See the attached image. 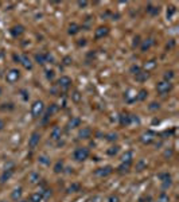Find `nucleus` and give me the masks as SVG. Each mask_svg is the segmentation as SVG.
Returning <instances> with one entry per match:
<instances>
[{
	"label": "nucleus",
	"mask_w": 179,
	"mask_h": 202,
	"mask_svg": "<svg viewBox=\"0 0 179 202\" xmlns=\"http://www.w3.org/2000/svg\"><path fill=\"white\" fill-rule=\"evenodd\" d=\"M43 111H45V104H43V101H40V100L35 101L33 104V107H31V115H33V117H35V119L42 116Z\"/></svg>",
	"instance_id": "nucleus-1"
},
{
	"label": "nucleus",
	"mask_w": 179,
	"mask_h": 202,
	"mask_svg": "<svg viewBox=\"0 0 179 202\" xmlns=\"http://www.w3.org/2000/svg\"><path fill=\"white\" fill-rule=\"evenodd\" d=\"M89 156V150L86 147H80L73 152V158L77 162H84L85 159H88Z\"/></svg>",
	"instance_id": "nucleus-2"
},
{
	"label": "nucleus",
	"mask_w": 179,
	"mask_h": 202,
	"mask_svg": "<svg viewBox=\"0 0 179 202\" xmlns=\"http://www.w3.org/2000/svg\"><path fill=\"white\" fill-rule=\"evenodd\" d=\"M171 88H172L171 82H167V81H160L158 85H156V91H158L160 96H166L171 91Z\"/></svg>",
	"instance_id": "nucleus-3"
},
{
	"label": "nucleus",
	"mask_w": 179,
	"mask_h": 202,
	"mask_svg": "<svg viewBox=\"0 0 179 202\" xmlns=\"http://www.w3.org/2000/svg\"><path fill=\"white\" fill-rule=\"evenodd\" d=\"M58 88L59 89H62V91H67L69 88L71 86V80H70V77H67V76H62L61 78L58 80Z\"/></svg>",
	"instance_id": "nucleus-4"
},
{
	"label": "nucleus",
	"mask_w": 179,
	"mask_h": 202,
	"mask_svg": "<svg viewBox=\"0 0 179 202\" xmlns=\"http://www.w3.org/2000/svg\"><path fill=\"white\" fill-rule=\"evenodd\" d=\"M113 173V167L112 166H105V167H100V169H97L94 174H96L97 176H100V178H105V176L111 175Z\"/></svg>",
	"instance_id": "nucleus-5"
},
{
	"label": "nucleus",
	"mask_w": 179,
	"mask_h": 202,
	"mask_svg": "<svg viewBox=\"0 0 179 202\" xmlns=\"http://www.w3.org/2000/svg\"><path fill=\"white\" fill-rule=\"evenodd\" d=\"M19 77H20V73H19L18 69H11L7 73V76H5V81H7L8 84H14L16 82L19 80Z\"/></svg>",
	"instance_id": "nucleus-6"
},
{
	"label": "nucleus",
	"mask_w": 179,
	"mask_h": 202,
	"mask_svg": "<svg viewBox=\"0 0 179 202\" xmlns=\"http://www.w3.org/2000/svg\"><path fill=\"white\" fill-rule=\"evenodd\" d=\"M39 142H40L39 132H33L31 136L28 138V147H30L31 150H34V148H36V146L39 144Z\"/></svg>",
	"instance_id": "nucleus-7"
},
{
	"label": "nucleus",
	"mask_w": 179,
	"mask_h": 202,
	"mask_svg": "<svg viewBox=\"0 0 179 202\" xmlns=\"http://www.w3.org/2000/svg\"><path fill=\"white\" fill-rule=\"evenodd\" d=\"M153 139H155V133H153L152 131H147L141 135V142H143L144 144H150V143H152Z\"/></svg>",
	"instance_id": "nucleus-8"
},
{
	"label": "nucleus",
	"mask_w": 179,
	"mask_h": 202,
	"mask_svg": "<svg viewBox=\"0 0 179 202\" xmlns=\"http://www.w3.org/2000/svg\"><path fill=\"white\" fill-rule=\"evenodd\" d=\"M108 33H109L108 27H98V29L94 31V38H96V39H101V38H104V36L108 35Z\"/></svg>",
	"instance_id": "nucleus-9"
},
{
	"label": "nucleus",
	"mask_w": 179,
	"mask_h": 202,
	"mask_svg": "<svg viewBox=\"0 0 179 202\" xmlns=\"http://www.w3.org/2000/svg\"><path fill=\"white\" fill-rule=\"evenodd\" d=\"M159 179L163 182V186H164V187H167V186L171 185V175H170L168 173L159 174Z\"/></svg>",
	"instance_id": "nucleus-10"
},
{
	"label": "nucleus",
	"mask_w": 179,
	"mask_h": 202,
	"mask_svg": "<svg viewBox=\"0 0 179 202\" xmlns=\"http://www.w3.org/2000/svg\"><path fill=\"white\" fill-rule=\"evenodd\" d=\"M55 112H58V107H57V104H51V105H50V108H49V109L46 111V115H45V119H43V121L46 123V121L49 120L50 117H51L55 113Z\"/></svg>",
	"instance_id": "nucleus-11"
},
{
	"label": "nucleus",
	"mask_w": 179,
	"mask_h": 202,
	"mask_svg": "<svg viewBox=\"0 0 179 202\" xmlns=\"http://www.w3.org/2000/svg\"><path fill=\"white\" fill-rule=\"evenodd\" d=\"M78 136H80V139H89L92 136V129L89 127H82V129L80 131Z\"/></svg>",
	"instance_id": "nucleus-12"
},
{
	"label": "nucleus",
	"mask_w": 179,
	"mask_h": 202,
	"mask_svg": "<svg viewBox=\"0 0 179 202\" xmlns=\"http://www.w3.org/2000/svg\"><path fill=\"white\" fill-rule=\"evenodd\" d=\"M20 63L23 65V67H24V69H27V70L33 67V62H31V60L27 57L26 54H23V55L20 57Z\"/></svg>",
	"instance_id": "nucleus-13"
},
{
	"label": "nucleus",
	"mask_w": 179,
	"mask_h": 202,
	"mask_svg": "<svg viewBox=\"0 0 179 202\" xmlns=\"http://www.w3.org/2000/svg\"><path fill=\"white\" fill-rule=\"evenodd\" d=\"M124 98H125V101H127V102H133V101H136V100H137V93H136V92H133V91H131V89H129V91L125 93Z\"/></svg>",
	"instance_id": "nucleus-14"
},
{
	"label": "nucleus",
	"mask_w": 179,
	"mask_h": 202,
	"mask_svg": "<svg viewBox=\"0 0 179 202\" xmlns=\"http://www.w3.org/2000/svg\"><path fill=\"white\" fill-rule=\"evenodd\" d=\"M24 33V27L23 26H20V24H18V26H14L11 29V34H12V36H20L22 34Z\"/></svg>",
	"instance_id": "nucleus-15"
},
{
	"label": "nucleus",
	"mask_w": 179,
	"mask_h": 202,
	"mask_svg": "<svg viewBox=\"0 0 179 202\" xmlns=\"http://www.w3.org/2000/svg\"><path fill=\"white\" fill-rule=\"evenodd\" d=\"M50 136H51L53 140H58V139H61V136H62V129L59 128V127H54V128L51 129Z\"/></svg>",
	"instance_id": "nucleus-16"
},
{
	"label": "nucleus",
	"mask_w": 179,
	"mask_h": 202,
	"mask_svg": "<svg viewBox=\"0 0 179 202\" xmlns=\"http://www.w3.org/2000/svg\"><path fill=\"white\" fill-rule=\"evenodd\" d=\"M12 174H14V171H11V170H4V171H3V174L0 175V183L7 182L8 179L12 176Z\"/></svg>",
	"instance_id": "nucleus-17"
},
{
	"label": "nucleus",
	"mask_w": 179,
	"mask_h": 202,
	"mask_svg": "<svg viewBox=\"0 0 179 202\" xmlns=\"http://www.w3.org/2000/svg\"><path fill=\"white\" fill-rule=\"evenodd\" d=\"M80 124H81L80 117H71L70 121L67 123V128L69 129H70V128H77V127H80Z\"/></svg>",
	"instance_id": "nucleus-18"
},
{
	"label": "nucleus",
	"mask_w": 179,
	"mask_h": 202,
	"mask_svg": "<svg viewBox=\"0 0 179 202\" xmlns=\"http://www.w3.org/2000/svg\"><path fill=\"white\" fill-rule=\"evenodd\" d=\"M152 45H153V39L152 38H148V39H146L143 42V45H141V51H147V50H150L151 47H152Z\"/></svg>",
	"instance_id": "nucleus-19"
},
{
	"label": "nucleus",
	"mask_w": 179,
	"mask_h": 202,
	"mask_svg": "<svg viewBox=\"0 0 179 202\" xmlns=\"http://www.w3.org/2000/svg\"><path fill=\"white\" fill-rule=\"evenodd\" d=\"M120 123H121V125H129V124L132 123V120H131V115H128V113H122L121 116H120Z\"/></svg>",
	"instance_id": "nucleus-20"
},
{
	"label": "nucleus",
	"mask_w": 179,
	"mask_h": 202,
	"mask_svg": "<svg viewBox=\"0 0 179 202\" xmlns=\"http://www.w3.org/2000/svg\"><path fill=\"white\" fill-rule=\"evenodd\" d=\"M135 77H136V81H139V82H144L147 78H148V73L147 71H139L137 74H135Z\"/></svg>",
	"instance_id": "nucleus-21"
},
{
	"label": "nucleus",
	"mask_w": 179,
	"mask_h": 202,
	"mask_svg": "<svg viewBox=\"0 0 179 202\" xmlns=\"http://www.w3.org/2000/svg\"><path fill=\"white\" fill-rule=\"evenodd\" d=\"M132 158H133V154H132V151H127L124 155L121 156V162H124V163H132Z\"/></svg>",
	"instance_id": "nucleus-22"
},
{
	"label": "nucleus",
	"mask_w": 179,
	"mask_h": 202,
	"mask_svg": "<svg viewBox=\"0 0 179 202\" xmlns=\"http://www.w3.org/2000/svg\"><path fill=\"white\" fill-rule=\"evenodd\" d=\"M131 167V163H124V162H121V164L117 167V171L120 174H124V173H128V170H129Z\"/></svg>",
	"instance_id": "nucleus-23"
},
{
	"label": "nucleus",
	"mask_w": 179,
	"mask_h": 202,
	"mask_svg": "<svg viewBox=\"0 0 179 202\" xmlns=\"http://www.w3.org/2000/svg\"><path fill=\"white\" fill-rule=\"evenodd\" d=\"M80 190H81V185H80V183H77V182L71 183V185L67 187V193H77Z\"/></svg>",
	"instance_id": "nucleus-24"
},
{
	"label": "nucleus",
	"mask_w": 179,
	"mask_h": 202,
	"mask_svg": "<svg viewBox=\"0 0 179 202\" xmlns=\"http://www.w3.org/2000/svg\"><path fill=\"white\" fill-rule=\"evenodd\" d=\"M20 197H22V189L20 187L15 189V190L11 193V198L14 201H19V200H20Z\"/></svg>",
	"instance_id": "nucleus-25"
},
{
	"label": "nucleus",
	"mask_w": 179,
	"mask_h": 202,
	"mask_svg": "<svg viewBox=\"0 0 179 202\" xmlns=\"http://www.w3.org/2000/svg\"><path fill=\"white\" fill-rule=\"evenodd\" d=\"M43 200V195H42V193H34V194H31V197H30V202H40Z\"/></svg>",
	"instance_id": "nucleus-26"
},
{
	"label": "nucleus",
	"mask_w": 179,
	"mask_h": 202,
	"mask_svg": "<svg viewBox=\"0 0 179 202\" xmlns=\"http://www.w3.org/2000/svg\"><path fill=\"white\" fill-rule=\"evenodd\" d=\"M38 162H39L42 166H50V163H51L50 158H47L46 155H40V156L38 158Z\"/></svg>",
	"instance_id": "nucleus-27"
},
{
	"label": "nucleus",
	"mask_w": 179,
	"mask_h": 202,
	"mask_svg": "<svg viewBox=\"0 0 179 202\" xmlns=\"http://www.w3.org/2000/svg\"><path fill=\"white\" fill-rule=\"evenodd\" d=\"M147 12L150 15H152V16H155V15L159 14V7H153L152 4H148L147 5Z\"/></svg>",
	"instance_id": "nucleus-28"
},
{
	"label": "nucleus",
	"mask_w": 179,
	"mask_h": 202,
	"mask_svg": "<svg viewBox=\"0 0 179 202\" xmlns=\"http://www.w3.org/2000/svg\"><path fill=\"white\" fill-rule=\"evenodd\" d=\"M78 31H80V26H78L77 23H71L70 26H69V34H70V35H75Z\"/></svg>",
	"instance_id": "nucleus-29"
},
{
	"label": "nucleus",
	"mask_w": 179,
	"mask_h": 202,
	"mask_svg": "<svg viewBox=\"0 0 179 202\" xmlns=\"http://www.w3.org/2000/svg\"><path fill=\"white\" fill-rule=\"evenodd\" d=\"M64 171V162L62 160H58L55 163V166H54V173L57 174H59V173H62Z\"/></svg>",
	"instance_id": "nucleus-30"
},
{
	"label": "nucleus",
	"mask_w": 179,
	"mask_h": 202,
	"mask_svg": "<svg viewBox=\"0 0 179 202\" xmlns=\"http://www.w3.org/2000/svg\"><path fill=\"white\" fill-rule=\"evenodd\" d=\"M39 178H40V176H39V174H38V173H31L30 176H28V181H30L34 185V183H38Z\"/></svg>",
	"instance_id": "nucleus-31"
},
{
	"label": "nucleus",
	"mask_w": 179,
	"mask_h": 202,
	"mask_svg": "<svg viewBox=\"0 0 179 202\" xmlns=\"http://www.w3.org/2000/svg\"><path fill=\"white\" fill-rule=\"evenodd\" d=\"M146 167H147V162L144 160V159H140L136 163V170H137V171H141V170H144Z\"/></svg>",
	"instance_id": "nucleus-32"
},
{
	"label": "nucleus",
	"mask_w": 179,
	"mask_h": 202,
	"mask_svg": "<svg viewBox=\"0 0 179 202\" xmlns=\"http://www.w3.org/2000/svg\"><path fill=\"white\" fill-rule=\"evenodd\" d=\"M147 94H148V93H147L146 89H141V91L137 93V100H139V101H144L147 98Z\"/></svg>",
	"instance_id": "nucleus-33"
},
{
	"label": "nucleus",
	"mask_w": 179,
	"mask_h": 202,
	"mask_svg": "<svg viewBox=\"0 0 179 202\" xmlns=\"http://www.w3.org/2000/svg\"><path fill=\"white\" fill-rule=\"evenodd\" d=\"M71 100H73L74 102H80L81 101V94L78 91H74L73 93H71Z\"/></svg>",
	"instance_id": "nucleus-34"
},
{
	"label": "nucleus",
	"mask_w": 179,
	"mask_h": 202,
	"mask_svg": "<svg viewBox=\"0 0 179 202\" xmlns=\"http://www.w3.org/2000/svg\"><path fill=\"white\" fill-rule=\"evenodd\" d=\"M174 71L172 70H170V71H166L164 73V81H167V82H170V81H171L172 78H174Z\"/></svg>",
	"instance_id": "nucleus-35"
},
{
	"label": "nucleus",
	"mask_w": 179,
	"mask_h": 202,
	"mask_svg": "<svg viewBox=\"0 0 179 202\" xmlns=\"http://www.w3.org/2000/svg\"><path fill=\"white\" fill-rule=\"evenodd\" d=\"M158 202H170V197L166 194V193H162L158 198Z\"/></svg>",
	"instance_id": "nucleus-36"
},
{
	"label": "nucleus",
	"mask_w": 179,
	"mask_h": 202,
	"mask_svg": "<svg viewBox=\"0 0 179 202\" xmlns=\"http://www.w3.org/2000/svg\"><path fill=\"white\" fill-rule=\"evenodd\" d=\"M108 155H111V156H113V155H116L119 152V146H113V147H111L108 151Z\"/></svg>",
	"instance_id": "nucleus-37"
},
{
	"label": "nucleus",
	"mask_w": 179,
	"mask_h": 202,
	"mask_svg": "<svg viewBox=\"0 0 179 202\" xmlns=\"http://www.w3.org/2000/svg\"><path fill=\"white\" fill-rule=\"evenodd\" d=\"M106 140L108 142H116L117 140V133H108V135H106Z\"/></svg>",
	"instance_id": "nucleus-38"
},
{
	"label": "nucleus",
	"mask_w": 179,
	"mask_h": 202,
	"mask_svg": "<svg viewBox=\"0 0 179 202\" xmlns=\"http://www.w3.org/2000/svg\"><path fill=\"white\" fill-rule=\"evenodd\" d=\"M108 202H120V200H119L117 195L113 194V195H111V197L108 198Z\"/></svg>",
	"instance_id": "nucleus-39"
},
{
	"label": "nucleus",
	"mask_w": 179,
	"mask_h": 202,
	"mask_svg": "<svg viewBox=\"0 0 179 202\" xmlns=\"http://www.w3.org/2000/svg\"><path fill=\"white\" fill-rule=\"evenodd\" d=\"M174 14H175V8L174 7H168V10H167V18H171Z\"/></svg>",
	"instance_id": "nucleus-40"
},
{
	"label": "nucleus",
	"mask_w": 179,
	"mask_h": 202,
	"mask_svg": "<svg viewBox=\"0 0 179 202\" xmlns=\"http://www.w3.org/2000/svg\"><path fill=\"white\" fill-rule=\"evenodd\" d=\"M131 71H132V73H133V74H137V73H139V71H141V69H140L139 66H135V65H133V66L131 67Z\"/></svg>",
	"instance_id": "nucleus-41"
},
{
	"label": "nucleus",
	"mask_w": 179,
	"mask_h": 202,
	"mask_svg": "<svg viewBox=\"0 0 179 202\" xmlns=\"http://www.w3.org/2000/svg\"><path fill=\"white\" fill-rule=\"evenodd\" d=\"M150 109H151V111H156V109H159V104H158V102H152V104L150 105Z\"/></svg>",
	"instance_id": "nucleus-42"
},
{
	"label": "nucleus",
	"mask_w": 179,
	"mask_h": 202,
	"mask_svg": "<svg viewBox=\"0 0 179 202\" xmlns=\"http://www.w3.org/2000/svg\"><path fill=\"white\" fill-rule=\"evenodd\" d=\"M46 77L49 80H53V77H54V71H53V70H47L46 71Z\"/></svg>",
	"instance_id": "nucleus-43"
},
{
	"label": "nucleus",
	"mask_w": 179,
	"mask_h": 202,
	"mask_svg": "<svg viewBox=\"0 0 179 202\" xmlns=\"http://www.w3.org/2000/svg\"><path fill=\"white\" fill-rule=\"evenodd\" d=\"M155 65H156L155 61H150L146 65V69H152V67H155Z\"/></svg>",
	"instance_id": "nucleus-44"
},
{
	"label": "nucleus",
	"mask_w": 179,
	"mask_h": 202,
	"mask_svg": "<svg viewBox=\"0 0 179 202\" xmlns=\"http://www.w3.org/2000/svg\"><path fill=\"white\" fill-rule=\"evenodd\" d=\"M133 40H135V42H133V47H137V46L140 45V36H136Z\"/></svg>",
	"instance_id": "nucleus-45"
},
{
	"label": "nucleus",
	"mask_w": 179,
	"mask_h": 202,
	"mask_svg": "<svg viewBox=\"0 0 179 202\" xmlns=\"http://www.w3.org/2000/svg\"><path fill=\"white\" fill-rule=\"evenodd\" d=\"M171 155H172V150H167V151L164 152V156H166V158H170Z\"/></svg>",
	"instance_id": "nucleus-46"
},
{
	"label": "nucleus",
	"mask_w": 179,
	"mask_h": 202,
	"mask_svg": "<svg viewBox=\"0 0 179 202\" xmlns=\"http://www.w3.org/2000/svg\"><path fill=\"white\" fill-rule=\"evenodd\" d=\"M78 5H80V7H86L88 2H78Z\"/></svg>",
	"instance_id": "nucleus-47"
},
{
	"label": "nucleus",
	"mask_w": 179,
	"mask_h": 202,
	"mask_svg": "<svg viewBox=\"0 0 179 202\" xmlns=\"http://www.w3.org/2000/svg\"><path fill=\"white\" fill-rule=\"evenodd\" d=\"M70 61H71L70 58H69V57H66L65 60H64V63H65V65H70Z\"/></svg>",
	"instance_id": "nucleus-48"
},
{
	"label": "nucleus",
	"mask_w": 179,
	"mask_h": 202,
	"mask_svg": "<svg viewBox=\"0 0 179 202\" xmlns=\"http://www.w3.org/2000/svg\"><path fill=\"white\" fill-rule=\"evenodd\" d=\"M3 128H4V121H3L2 119H0V131H2Z\"/></svg>",
	"instance_id": "nucleus-49"
},
{
	"label": "nucleus",
	"mask_w": 179,
	"mask_h": 202,
	"mask_svg": "<svg viewBox=\"0 0 179 202\" xmlns=\"http://www.w3.org/2000/svg\"><path fill=\"white\" fill-rule=\"evenodd\" d=\"M19 202H28V201H24V200H22V201H19Z\"/></svg>",
	"instance_id": "nucleus-50"
},
{
	"label": "nucleus",
	"mask_w": 179,
	"mask_h": 202,
	"mask_svg": "<svg viewBox=\"0 0 179 202\" xmlns=\"http://www.w3.org/2000/svg\"><path fill=\"white\" fill-rule=\"evenodd\" d=\"M0 202H5V201H0Z\"/></svg>",
	"instance_id": "nucleus-51"
}]
</instances>
